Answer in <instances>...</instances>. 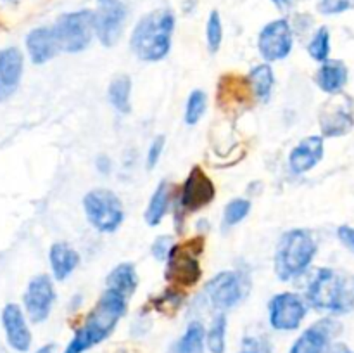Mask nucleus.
Returning <instances> with one entry per match:
<instances>
[{
    "instance_id": "1",
    "label": "nucleus",
    "mask_w": 354,
    "mask_h": 353,
    "mask_svg": "<svg viewBox=\"0 0 354 353\" xmlns=\"http://www.w3.org/2000/svg\"><path fill=\"white\" fill-rule=\"evenodd\" d=\"M124 311H127V296L113 289H106L99 303L85 318V324L76 331L75 338L71 339L64 353H85L88 348L102 343L114 331Z\"/></svg>"
},
{
    "instance_id": "2",
    "label": "nucleus",
    "mask_w": 354,
    "mask_h": 353,
    "mask_svg": "<svg viewBox=\"0 0 354 353\" xmlns=\"http://www.w3.org/2000/svg\"><path fill=\"white\" fill-rule=\"evenodd\" d=\"M306 301L328 314H349L354 310V273L318 269L308 284Z\"/></svg>"
},
{
    "instance_id": "3",
    "label": "nucleus",
    "mask_w": 354,
    "mask_h": 353,
    "mask_svg": "<svg viewBox=\"0 0 354 353\" xmlns=\"http://www.w3.org/2000/svg\"><path fill=\"white\" fill-rule=\"evenodd\" d=\"M175 16L168 9H158L145 14L131 33L130 45L138 59L147 62L161 61L171 47Z\"/></svg>"
},
{
    "instance_id": "4",
    "label": "nucleus",
    "mask_w": 354,
    "mask_h": 353,
    "mask_svg": "<svg viewBox=\"0 0 354 353\" xmlns=\"http://www.w3.org/2000/svg\"><path fill=\"white\" fill-rule=\"evenodd\" d=\"M318 251L313 234L303 228H294L280 237L275 249L273 269L280 280H290L306 272Z\"/></svg>"
},
{
    "instance_id": "5",
    "label": "nucleus",
    "mask_w": 354,
    "mask_h": 353,
    "mask_svg": "<svg viewBox=\"0 0 354 353\" xmlns=\"http://www.w3.org/2000/svg\"><path fill=\"white\" fill-rule=\"evenodd\" d=\"M204 251V237L189 239L178 246H173L168 260H166L165 277L175 287H192L199 282L203 270H201L199 256Z\"/></svg>"
},
{
    "instance_id": "6",
    "label": "nucleus",
    "mask_w": 354,
    "mask_h": 353,
    "mask_svg": "<svg viewBox=\"0 0 354 353\" xmlns=\"http://www.w3.org/2000/svg\"><path fill=\"white\" fill-rule=\"evenodd\" d=\"M83 208L90 225L99 232H114L124 220L120 197L107 189L90 190L83 197Z\"/></svg>"
},
{
    "instance_id": "7",
    "label": "nucleus",
    "mask_w": 354,
    "mask_h": 353,
    "mask_svg": "<svg viewBox=\"0 0 354 353\" xmlns=\"http://www.w3.org/2000/svg\"><path fill=\"white\" fill-rule=\"evenodd\" d=\"M54 33L59 42L61 51L66 52H82L88 47L95 33L92 10H76V12L62 14L54 24Z\"/></svg>"
},
{
    "instance_id": "8",
    "label": "nucleus",
    "mask_w": 354,
    "mask_h": 353,
    "mask_svg": "<svg viewBox=\"0 0 354 353\" xmlns=\"http://www.w3.org/2000/svg\"><path fill=\"white\" fill-rule=\"evenodd\" d=\"M124 19H127V7L121 0H97L93 24L100 44L106 47L116 45L123 33Z\"/></svg>"
},
{
    "instance_id": "9",
    "label": "nucleus",
    "mask_w": 354,
    "mask_h": 353,
    "mask_svg": "<svg viewBox=\"0 0 354 353\" xmlns=\"http://www.w3.org/2000/svg\"><path fill=\"white\" fill-rule=\"evenodd\" d=\"M306 301L296 293H280L270 301V324L277 331H294L306 317Z\"/></svg>"
},
{
    "instance_id": "10",
    "label": "nucleus",
    "mask_w": 354,
    "mask_h": 353,
    "mask_svg": "<svg viewBox=\"0 0 354 353\" xmlns=\"http://www.w3.org/2000/svg\"><path fill=\"white\" fill-rule=\"evenodd\" d=\"M207 300L211 301L218 310H227V308L235 307L245 296V284L242 275L237 272H220L214 275L209 282L206 284Z\"/></svg>"
},
{
    "instance_id": "11",
    "label": "nucleus",
    "mask_w": 354,
    "mask_h": 353,
    "mask_svg": "<svg viewBox=\"0 0 354 353\" xmlns=\"http://www.w3.org/2000/svg\"><path fill=\"white\" fill-rule=\"evenodd\" d=\"M292 28L287 19H277L266 24L259 33L258 47L266 61L286 59L292 51Z\"/></svg>"
},
{
    "instance_id": "12",
    "label": "nucleus",
    "mask_w": 354,
    "mask_h": 353,
    "mask_svg": "<svg viewBox=\"0 0 354 353\" xmlns=\"http://www.w3.org/2000/svg\"><path fill=\"white\" fill-rule=\"evenodd\" d=\"M214 194H216V189H214L213 180L206 175L201 166H194L183 182L180 208L183 211H197L207 206L214 199Z\"/></svg>"
},
{
    "instance_id": "13",
    "label": "nucleus",
    "mask_w": 354,
    "mask_h": 353,
    "mask_svg": "<svg viewBox=\"0 0 354 353\" xmlns=\"http://www.w3.org/2000/svg\"><path fill=\"white\" fill-rule=\"evenodd\" d=\"M55 300V291L52 286L50 277L41 273L33 277L28 284V289L24 293V307L28 315L33 322H44L50 315L52 305Z\"/></svg>"
},
{
    "instance_id": "14",
    "label": "nucleus",
    "mask_w": 354,
    "mask_h": 353,
    "mask_svg": "<svg viewBox=\"0 0 354 353\" xmlns=\"http://www.w3.org/2000/svg\"><path fill=\"white\" fill-rule=\"evenodd\" d=\"M339 332H341V324L337 320L322 318L296 339L289 353H325Z\"/></svg>"
},
{
    "instance_id": "15",
    "label": "nucleus",
    "mask_w": 354,
    "mask_h": 353,
    "mask_svg": "<svg viewBox=\"0 0 354 353\" xmlns=\"http://www.w3.org/2000/svg\"><path fill=\"white\" fill-rule=\"evenodd\" d=\"M2 324L9 345L16 352H28L31 346V332L28 329L24 315L17 305L9 303L2 311Z\"/></svg>"
},
{
    "instance_id": "16",
    "label": "nucleus",
    "mask_w": 354,
    "mask_h": 353,
    "mask_svg": "<svg viewBox=\"0 0 354 353\" xmlns=\"http://www.w3.org/2000/svg\"><path fill=\"white\" fill-rule=\"evenodd\" d=\"M324 158V138L320 135H311L303 138L289 156V166L296 175L310 172Z\"/></svg>"
},
{
    "instance_id": "17",
    "label": "nucleus",
    "mask_w": 354,
    "mask_h": 353,
    "mask_svg": "<svg viewBox=\"0 0 354 353\" xmlns=\"http://www.w3.org/2000/svg\"><path fill=\"white\" fill-rule=\"evenodd\" d=\"M23 75V55L16 47L0 51V100L16 92Z\"/></svg>"
},
{
    "instance_id": "18",
    "label": "nucleus",
    "mask_w": 354,
    "mask_h": 353,
    "mask_svg": "<svg viewBox=\"0 0 354 353\" xmlns=\"http://www.w3.org/2000/svg\"><path fill=\"white\" fill-rule=\"evenodd\" d=\"M26 47L30 52V57L35 64H44L50 61L57 52L61 51L59 42L55 38L54 28H35L26 37Z\"/></svg>"
},
{
    "instance_id": "19",
    "label": "nucleus",
    "mask_w": 354,
    "mask_h": 353,
    "mask_svg": "<svg viewBox=\"0 0 354 353\" xmlns=\"http://www.w3.org/2000/svg\"><path fill=\"white\" fill-rule=\"evenodd\" d=\"M322 134L325 137H342L354 127L353 111L344 104H332L320 113Z\"/></svg>"
},
{
    "instance_id": "20",
    "label": "nucleus",
    "mask_w": 354,
    "mask_h": 353,
    "mask_svg": "<svg viewBox=\"0 0 354 353\" xmlns=\"http://www.w3.org/2000/svg\"><path fill=\"white\" fill-rule=\"evenodd\" d=\"M252 96L251 85L248 78H237V76H223L218 85V102L228 107H239L248 102L249 97Z\"/></svg>"
},
{
    "instance_id": "21",
    "label": "nucleus",
    "mask_w": 354,
    "mask_h": 353,
    "mask_svg": "<svg viewBox=\"0 0 354 353\" xmlns=\"http://www.w3.org/2000/svg\"><path fill=\"white\" fill-rule=\"evenodd\" d=\"M348 66L337 59H330V61L322 62L320 69L317 71L315 82L320 87L324 92L327 93H339L348 83Z\"/></svg>"
},
{
    "instance_id": "22",
    "label": "nucleus",
    "mask_w": 354,
    "mask_h": 353,
    "mask_svg": "<svg viewBox=\"0 0 354 353\" xmlns=\"http://www.w3.org/2000/svg\"><path fill=\"white\" fill-rule=\"evenodd\" d=\"M48 258H50L52 273H54V277L57 280L68 279L80 263L78 253L73 248H69L68 244H64V242H55V244H52Z\"/></svg>"
},
{
    "instance_id": "23",
    "label": "nucleus",
    "mask_w": 354,
    "mask_h": 353,
    "mask_svg": "<svg viewBox=\"0 0 354 353\" xmlns=\"http://www.w3.org/2000/svg\"><path fill=\"white\" fill-rule=\"evenodd\" d=\"M107 289H113L116 293L123 294V296H131L137 289L138 277L135 272V266L131 263H120L118 266H114L109 272V275L106 277Z\"/></svg>"
},
{
    "instance_id": "24",
    "label": "nucleus",
    "mask_w": 354,
    "mask_h": 353,
    "mask_svg": "<svg viewBox=\"0 0 354 353\" xmlns=\"http://www.w3.org/2000/svg\"><path fill=\"white\" fill-rule=\"evenodd\" d=\"M248 80L252 90V97H256L261 102H266L270 99V96H272L273 85H275V75H273L272 66H256L254 69H251Z\"/></svg>"
},
{
    "instance_id": "25",
    "label": "nucleus",
    "mask_w": 354,
    "mask_h": 353,
    "mask_svg": "<svg viewBox=\"0 0 354 353\" xmlns=\"http://www.w3.org/2000/svg\"><path fill=\"white\" fill-rule=\"evenodd\" d=\"M169 201H171V185H169V182L162 180L158 189L154 190V194H152L151 201H149V206L145 210V221L152 227L161 224L162 217L168 211Z\"/></svg>"
},
{
    "instance_id": "26",
    "label": "nucleus",
    "mask_w": 354,
    "mask_h": 353,
    "mask_svg": "<svg viewBox=\"0 0 354 353\" xmlns=\"http://www.w3.org/2000/svg\"><path fill=\"white\" fill-rule=\"evenodd\" d=\"M206 343V331L201 322H190L185 334L175 345L173 353H203Z\"/></svg>"
},
{
    "instance_id": "27",
    "label": "nucleus",
    "mask_w": 354,
    "mask_h": 353,
    "mask_svg": "<svg viewBox=\"0 0 354 353\" xmlns=\"http://www.w3.org/2000/svg\"><path fill=\"white\" fill-rule=\"evenodd\" d=\"M130 93H131V80L130 76L121 75L111 82L109 90H107V96H109L111 104L116 107V111L127 114L131 111L130 104Z\"/></svg>"
},
{
    "instance_id": "28",
    "label": "nucleus",
    "mask_w": 354,
    "mask_h": 353,
    "mask_svg": "<svg viewBox=\"0 0 354 353\" xmlns=\"http://www.w3.org/2000/svg\"><path fill=\"white\" fill-rule=\"evenodd\" d=\"M206 345L211 353H225L227 348V315L220 314L206 332Z\"/></svg>"
},
{
    "instance_id": "29",
    "label": "nucleus",
    "mask_w": 354,
    "mask_h": 353,
    "mask_svg": "<svg viewBox=\"0 0 354 353\" xmlns=\"http://www.w3.org/2000/svg\"><path fill=\"white\" fill-rule=\"evenodd\" d=\"M308 52H310L311 59H315V61H327L328 55H330V31H328L327 28L322 26L320 30L315 33L310 45H308Z\"/></svg>"
},
{
    "instance_id": "30",
    "label": "nucleus",
    "mask_w": 354,
    "mask_h": 353,
    "mask_svg": "<svg viewBox=\"0 0 354 353\" xmlns=\"http://www.w3.org/2000/svg\"><path fill=\"white\" fill-rule=\"evenodd\" d=\"M204 113H206V93L199 89L192 90L189 96V100H187L185 123L196 125L203 118Z\"/></svg>"
},
{
    "instance_id": "31",
    "label": "nucleus",
    "mask_w": 354,
    "mask_h": 353,
    "mask_svg": "<svg viewBox=\"0 0 354 353\" xmlns=\"http://www.w3.org/2000/svg\"><path fill=\"white\" fill-rule=\"evenodd\" d=\"M251 211V203L248 199H234L227 204L223 213V221L227 227H232V225H237L239 221L244 220L245 217Z\"/></svg>"
},
{
    "instance_id": "32",
    "label": "nucleus",
    "mask_w": 354,
    "mask_h": 353,
    "mask_svg": "<svg viewBox=\"0 0 354 353\" xmlns=\"http://www.w3.org/2000/svg\"><path fill=\"white\" fill-rule=\"evenodd\" d=\"M206 38H207V47L209 51L216 52L220 48L221 40H223V26H221V17L216 10L209 14V19H207L206 26Z\"/></svg>"
},
{
    "instance_id": "33",
    "label": "nucleus",
    "mask_w": 354,
    "mask_h": 353,
    "mask_svg": "<svg viewBox=\"0 0 354 353\" xmlns=\"http://www.w3.org/2000/svg\"><path fill=\"white\" fill-rule=\"evenodd\" d=\"M241 353H272V345L265 336H245Z\"/></svg>"
},
{
    "instance_id": "34",
    "label": "nucleus",
    "mask_w": 354,
    "mask_h": 353,
    "mask_svg": "<svg viewBox=\"0 0 354 353\" xmlns=\"http://www.w3.org/2000/svg\"><path fill=\"white\" fill-rule=\"evenodd\" d=\"M182 300L183 296L178 294V291L168 289L166 293H162L161 298L154 300V305L156 308L161 311H175L176 308H180V305H182Z\"/></svg>"
},
{
    "instance_id": "35",
    "label": "nucleus",
    "mask_w": 354,
    "mask_h": 353,
    "mask_svg": "<svg viewBox=\"0 0 354 353\" xmlns=\"http://www.w3.org/2000/svg\"><path fill=\"white\" fill-rule=\"evenodd\" d=\"M354 9V0H318V10L322 14H341Z\"/></svg>"
},
{
    "instance_id": "36",
    "label": "nucleus",
    "mask_w": 354,
    "mask_h": 353,
    "mask_svg": "<svg viewBox=\"0 0 354 353\" xmlns=\"http://www.w3.org/2000/svg\"><path fill=\"white\" fill-rule=\"evenodd\" d=\"M173 237L171 235H159L158 239H156L154 242H152V255H154L156 260H159V262H166L169 256V253H171L173 249Z\"/></svg>"
},
{
    "instance_id": "37",
    "label": "nucleus",
    "mask_w": 354,
    "mask_h": 353,
    "mask_svg": "<svg viewBox=\"0 0 354 353\" xmlns=\"http://www.w3.org/2000/svg\"><path fill=\"white\" fill-rule=\"evenodd\" d=\"M165 144H166L165 135H158V137L152 141L151 147H149V152H147V168L149 170H152L156 165H158L159 158H161V154H162V149H165Z\"/></svg>"
},
{
    "instance_id": "38",
    "label": "nucleus",
    "mask_w": 354,
    "mask_h": 353,
    "mask_svg": "<svg viewBox=\"0 0 354 353\" xmlns=\"http://www.w3.org/2000/svg\"><path fill=\"white\" fill-rule=\"evenodd\" d=\"M337 237L349 251L354 253V228L349 227V225H341L337 228Z\"/></svg>"
},
{
    "instance_id": "39",
    "label": "nucleus",
    "mask_w": 354,
    "mask_h": 353,
    "mask_svg": "<svg viewBox=\"0 0 354 353\" xmlns=\"http://www.w3.org/2000/svg\"><path fill=\"white\" fill-rule=\"evenodd\" d=\"M95 165H97V170H99L100 173H104V175L111 172V159L107 158V156H99Z\"/></svg>"
},
{
    "instance_id": "40",
    "label": "nucleus",
    "mask_w": 354,
    "mask_h": 353,
    "mask_svg": "<svg viewBox=\"0 0 354 353\" xmlns=\"http://www.w3.org/2000/svg\"><path fill=\"white\" fill-rule=\"evenodd\" d=\"M272 2L275 3L280 10H286V9H290V7H292L294 0H272Z\"/></svg>"
},
{
    "instance_id": "41",
    "label": "nucleus",
    "mask_w": 354,
    "mask_h": 353,
    "mask_svg": "<svg viewBox=\"0 0 354 353\" xmlns=\"http://www.w3.org/2000/svg\"><path fill=\"white\" fill-rule=\"evenodd\" d=\"M328 353H354V352H351L346 345H334L330 350H328Z\"/></svg>"
},
{
    "instance_id": "42",
    "label": "nucleus",
    "mask_w": 354,
    "mask_h": 353,
    "mask_svg": "<svg viewBox=\"0 0 354 353\" xmlns=\"http://www.w3.org/2000/svg\"><path fill=\"white\" fill-rule=\"evenodd\" d=\"M54 350H55L54 345H45L41 346V348H38L35 353H54Z\"/></svg>"
}]
</instances>
